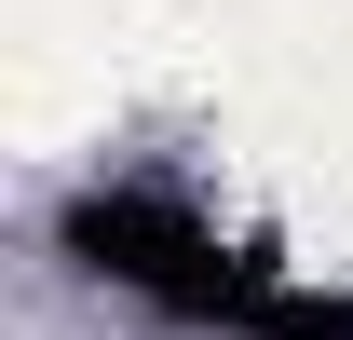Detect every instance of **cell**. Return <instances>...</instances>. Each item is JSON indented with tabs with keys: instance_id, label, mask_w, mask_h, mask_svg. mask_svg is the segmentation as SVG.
Listing matches in <instances>:
<instances>
[{
	"instance_id": "1",
	"label": "cell",
	"mask_w": 353,
	"mask_h": 340,
	"mask_svg": "<svg viewBox=\"0 0 353 340\" xmlns=\"http://www.w3.org/2000/svg\"><path fill=\"white\" fill-rule=\"evenodd\" d=\"M68 258L109 272V286H136V299H163V313H190V327H231V340H353L340 286H285L259 245L204 232V218L163 205V191H95V205H68Z\"/></svg>"
}]
</instances>
